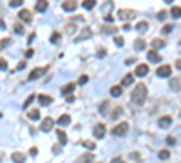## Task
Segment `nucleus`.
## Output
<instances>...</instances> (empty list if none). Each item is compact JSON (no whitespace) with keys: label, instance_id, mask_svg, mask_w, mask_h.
<instances>
[{"label":"nucleus","instance_id":"obj_49","mask_svg":"<svg viewBox=\"0 0 181 163\" xmlns=\"http://www.w3.org/2000/svg\"><path fill=\"white\" fill-rule=\"evenodd\" d=\"M165 2H167V4H170V2H174V0H165Z\"/></svg>","mask_w":181,"mask_h":163},{"label":"nucleus","instance_id":"obj_20","mask_svg":"<svg viewBox=\"0 0 181 163\" xmlns=\"http://www.w3.org/2000/svg\"><path fill=\"white\" fill-rule=\"evenodd\" d=\"M134 49H136V51L145 49V40H143V38H138V40L134 42Z\"/></svg>","mask_w":181,"mask_h":163},{"label":"nucleus","instance_id":"obj_3","mask_svg":"<svg viewBox=\"0 0 181 163\" xmlns=\"http://www.w3.org/2000/svg\"><path fill=\"white\" fill-rule=\"evenodd\" d=\"M172 74V67L170 65H161V67H158V76L160 78H168Z\"/></svg>","mask_w":181,"mask_h":163},{"label":"nucleus","instance_id":"obj_21","mask_svg":"<svg viewBox=\"0 0 181 163\" xmlns=\"http://www.w3.org/2000/svg\"><path fill=\"white\" fill-rule=\"evenodd\" d=\"M89 36H91V29H89V27H85V29L80 33V36H78L76 40H83V38H89Z\"/></svg>","mask_w":181,"mask_h":163},{"label":"nucleus","instance_id":"obj_36","mask_svg":"<svg viewBox=\"0 0 181 163\" xmlns=\"http://www.w3.org/2000/svg\"><path fill=\"white\" fill-rule=\"evenodd\" d=\"M114 44H116L118 47H121V45H123V38H121V36H114Z\"/></svg>","mask_w":181,"mask_h":163},{"label":"nucleus","instance_id":"obj_47","mask_svg":"<svg viewBox=\"0 0 181 163\" xmlns=\"http://www.w3.org/2000/svg\"><path fill=\"white\" fill-rule=\"evenodd\" d=\"M98 56H100V58H103V56H105V49H101L100 53H98Z\"/></svg>","mask_w":181,"mask_h":163},{"label":"nucleus","instance_id":"obj_2","mask_svg":"<svg viewBox=\"0 0 181 163\" xmlns=\"http://www.w3.org/2000/svg\"><path fill=\"white\" fill-rule=\"evenodd\" d=\"M127 131H129V123H127V122H121V123H118V125L112 129V136H118V138H121V136H125V134H127Z\"/></svg>","mask_w":181,"mask_h":163},{"label":"nucleus","instance_id":"obj_29","mask_svg":"<svg viewBox=\"0 0 181 163\" xmlns=\"http://www.w3.org/2000/svg\"><path fill=\"white\" fill-rule=\"evenodd\" d=\"M158 156H160V160H168L170 152H168V150H160V154H158Z\"/></svg>","mask_w":181,"mask_h":163},{"label":"nucleus","instance_id":"obj_4","mask_svg":"<svg viewBox=\"0 0 181 163\" xmlns=\"http://www.w3.org/2000/svg\"><path fill=\"white\" fill-rule=\"evenodd\" d=\"M118 17L123 20H129V18H134L136 17V11H130V9H120L118 11Z\"/></svg>","mask_w":181,"mask_h":163},{"label":"nucleus","instance_id":"obj_40","mask_svg":"<svg viewBox=\"0 0 181 163\" xmlns=\"http://www.w3.org/2000/svg\"><path fill=\"white\" fill-rule=\"evenodd\" d=\"M172 29H174V25H165V27H163V33L167 35V33H170Z\"/></svg>","mask_w":181,"mask_h":163},{"label":"nucleus","instance_id":"obj_25","mask_svg":"<svg viewBox=\"0 0 181 163\" xmlns=\"http://www.w3.org/2000/svg\"><path fill=\"white\" fill-rule=\"evenodd\" d=\"M163 45H165V42H163V40H158V38H156V40H152V47H154V51H156V49H161Z\"/></svg>","mask_w":181,"mask_h":163},{"label":"nucleus","instance_id":"obj_48","mask_svg":"<svg viewBox=\"0 0 181 163\" xmlns=\"http://www.w3.org/2000/svg\"><path fill=\"white\" fill-rule=\"evenodd\" d=\"M176 67H178V69L181 71V60H178V62H176Z\"/></svg>","mask_w":181,"mask_h":163},{"label":"nucleus","instance_id":"obj_30","mask_svg":"<svg viewBox=\"0 0 181 163\" xmlns=\"http://www.w3.org/2000/svg\"><path fill=\"white\" fill-rule=\"evenodd\" d=\"M22 4H24V0H11V2H9L11 7H20Z\"/></svg>","mask_w":181,"mask_h":163},{"label":"nucleus","instance_id":"obj_37","mask_svg":"<svg viewBox=\"0 0 181 163\" xmlns=\"http://www.w3.org/2000/svg\"><path fill=\"white\" fill-rule=\"evenodd\" d=\"M15 33H17V35H22V33H24V27H22L20 24H17V25H15Z\"/></svg>","mask_w":181,"mask_h":163},{"label":"nucleus","instance_id":"obj_1","mask_svg":"<svg viewBox=\"0 0 181 163\" xmlns=\"http://www.w3.org/2000/svg\"><path fill=\"white\" fill-rule=\"evenodd\" d=\"M130 100H132V103H136V105H143L145 103V100H147V87L143 83H138L134 87V91L130 94Z\"/></svg>","mask_w":181,"mask_h":163},{"label":"nucleus","instance_id":"obj_22","mask_svg":"<svg viewBox=\"0 0 181 163\" xmlns=\"http://www.w3.org/2000/svg\"><path fill=\"white\" fill-rule=\"evenodd\" d=\"M73 91H74V85H73V83H67V85L62 89V94L65 96V94H69V93H73Z\"/></svg>","mask_w":181,"mask_h":163},{"label":"nucleus","instance_id":"obj_43","mask_svg":"<svg viewBox=\"0 0 181 163\" xmlns=\"http://www.w3.org/2000/svg\"><path fill=\"white\" fill-rule=\"evenodd\" d=\"M33 55H35V51H33V49H27V51H25V58H31Z\"/></svg>","mask_w":181,"mask_h":163},{"label":"nucleus","instance_id":"obj_7","mask_svg":"<svg viewBox=\"0 0 181 163\" xmlns=\"http://www.w3.org/2000/svg\"><path fill=\"white\" fill-rule=\"evenodd\" d=\"M53 118H45V120H43V122H42V125H40V129L42 131H43V132H49V131H51V129H53Z\"/></svg>","mask_w":181,"mask_h":163},{"label":"nucleus","instance_id":"obj_6","mask_svg":"<svg viewBox=\"0 0 181 163\" xmlns=\"http://www.w3.org/2000/svg\"><path fill=\"white\" fill-rule=\"evenodd\" d=\"M147 56H149V62H152V63H160V62H161V55L158 53V51H154V49H152V51H149V55H147Z\"/></svg>","mask_w":181,"mask_h":163},{"label":"nucleus","instance_id":"obj_19","mask_svg":"<svg viewBox=\"0 0 181 163\" xmlns=\"http://www.w3.org/2000/svg\"><path fill=\"white\" fill-rule=\"evenodd\" d=\"M111 96H114V98L121 96V87H120V85H114V87H111Z\"/></svg>","mask_w":181,"mask_h":163},{"label":"nucleus","instance_id":"obj_15","mask_svg":"<svg viewBox=\"0 0 181 163\" xmlns=\"http://www.w3.org/2000/svg\"><path fill=\"white\" fill-rule=\"evenodd\" d=\"M69 123H71V116H69V114H63V116L58 118V125H60V127H65V125H69Z\"/></svg>","mask_w":181,"mask_h":163},{"label":"nucleus","instance_id":"obj_13","mask_svg":"<svg viewBox=\"0 0 181 163\" xmlns=\"http://www.w3.org/2000/svg\"><path fill=\"white\" fill-rule=\"evenodd\" d=\"M47 7H49L47 0H38V2H36V11H38V13H43Z\"/></svg>","mask_w":181,"mask_h":163},{"label":"nucleus","instance_id":"obj_34","mask_svg":"<svg viewBox=\"0 0 181 163\" xmlns=\"http://www.w3.org/2000/svg\"><path fill=\"white\" fill-rule=\"evenodd\" d=\"M6 69H7V62L4 58H0V71H6Z\"/></svg>","mask_w":181,"mask_h":163},{"label":"nucleus","instance_id":"obj_27","mask_svg":"<svg viewBox=\"0 0 181 163\" xmlns=\"http://www.w3.org/2000/svg\"><path fill=\"white\" fill-rule=\"evenodd\" d=\"M29 120H33V122H35V120H40V112H38V111H31V112H29Z\"/></svg>","mask_w":181,"mask_h":163},{"label":"nucleus","instance_id":"obj_16","mask_svg":"<svg viewBox=\"0 0 181 163\" xmlns=\"http://www.w3.org/2000/svg\"><path fill=\"white\" fill-rule=\"evenodd\" d=\"M170 89L172 91H179L181 89V76L179 78H174V80L170 82Z\"/></svg>","mask_w":181,"mask_h":163},{"label":"nucleus","instance_id":"obj_26","mask_svg":"<svg viewBox=\"0 0 181 163\" xmlns=\"http://www.w3.org/2000/svg\"><path fill=\"white\" fill-rule=\"evenodd\" d=\"M94 6H96V0H85V2H83V7H85V9H92Z\"/></svg>","mask_w":181,"mask_h":163},{"label":"nucleus","instance_id":"obj_28","mask_svg":"<svg viewBox=\"0 0 181 163\" xmlns=\"http://www.w3.org/2000/svg\"><path fill=\"white\" fill-rule=\"evenodd\" d=\"M60 38H62L60 33H53V35H51V44H58V42H60Z\"/></svg>","mask_w":181,"mask_h":163},{"label":"nucleus","instance_id":"obj_42","mask_svg":"<svg viewBox=\"0 0 181 163\" xmlns=\"http://www.w3.org/2000/svg\"><path fill=\"white\" fill-rule=\"evenodd\" d=\"M83 145H85L87 149H91V150L94 149V143H92V142H83Z\"/></svg>","mask_w":181,"mask_h":163},{"label":"nucleus","instance_id":"obj_5","mask_svg":"<svg viewBox=\"0 0 181 163\" xmlns=\"http://www.w3.org/2000/svg\"><path fill=\"white\" fill-rule=\"evenodd\" d=\"M43 73H45V67H36V69H33L31 74H29V82H35L36 78H40Z\"/></svg>","mask_w":181,"mask_h":163},{"label":"nucleus","instance_id":"obj_32","mask_svg":"<svg viewBox=\"0 0 181 163\" xmlns=\"http://www.w3.org/2000/svg\"><path fill=\"white\" fill-rule=\"evenodd\" d=\"M147 27H149V24H147V22H140V24L136 25V29H138V31H145Z\"/></svg>","mask_w":181,"mask_h":163},{"label":"nucleus","instance_id":"obj_10","mask_svg":"<svg viewBox=\"0 0 181 163\" xmlns=\"http://www.w3.org/2000/svg\"><path fill=\"white\" fill-rule=\"evenodd\" d=\"M18 17H20V20H24V22H29L33 20V17H31V13L27 11V9H20V13H18Z\"/></svg>","mask_w":181,"mask_h":163},{"label":"nucleus","instance_id":"obj_38","mask_svg":"<svg viewBox=\"0 0 181 163\" xmlns=\"http://www.w3.org/2000/svg\"><path fill=\"white\" fill-rule=\"evenodd\" d=\"M87 82H89V78H87V76L83 74V76H80V80H78V83H80V85H85Z\"/></svg>","mask_w":181,"mask_h":163},{"label":"nucleus","instance_id":"obj_41","mask_svg":"<svg viewBox=\"0 0 181 163\" xmlns=\"http://www.w3.org/2000/svg\"><path fill=\"white\" fill-rule=\"evenodd\" d=\"M158 18H160V20H165V18H167V13H165V11H160V13H158Z\"/></svg>","mask_w":181,"mask_h":163},{"label":"nucleus","instance_id":"obj_9","mask_svg":"<svg viewBox=\"0 0 181 163\" xmlns=\"http://www.w3.org/2000/svg\"><path fill=\"white\" fill-rule=\"evenodd\" d=\"M103 136H105V127H103V125H96V127H94V138H96V140H101Z\"/></svg>","mask_w":181,"mask_h":163},{"label":"nucleus","instance_id":"obj_50","mask_svg":"<svg viewBox=\"0 0 181 163\" xmlns=\"http://www.w3.org/2000/svg\"><path fill=\"white\" fill-rule=\"evenodd\" d=\"M179 53H181V40H179Z\"/></svg>","mask_w":181,"mask_h":163},{"label":"nucleus","instance_id":"obj_39","mask_svg":"<svg viewBox=\"0 0 181 163\" xmlns=\"http://www.w3.org/2000/svg\"><path fill=\"white\" fill-rule=\"evenodd\" d=\"M167 143H168V145H176V138H174V136H168V138H167Z\"/></svg>","mask_w":181,"mask_h":163},{"label":"nucleus","instance_id":"obj_14","mask_svg":"<svg viewBox=\"0 0 181 163\" xmlns=\"http://www.w3.org/2000/svg\"><path fill=\"white\" fill-rule=\"evenodd\" d=\"M11 160L15 163H25V156H24L22 152H15V154L11 156Z\"/></svg>","mask_w":181,"mask_h":163},{"label":"nucleus","instance_id":"obj_44","mask_svg":"<svg viewBox=\"0 0 181 163\" xmlns=\"http://www.w3.org/2000/svg\"><path fill=\"white\" fill-rule=\"evenodd\" d=\"M112 31V27L111 25H107V27H103V33H111Z\"/></svg>","mask_w":181,"mask_h":163},{"label":"nucleus","instance_id":"obj_18","mask_svg":"<svg viewBox=\"0 0 181 163\" xmlns=\"http://www.w3.org/2000/svg\"><path fill=\"white\" fill-rule=\"evenodd\" d=\"M134 82V74H127V76H123V82H121V85L123 87H129L130 83Z\"/></svg>","mask_w":181,"mask_h":163},{"label":"nucleus","instance_id":"obj_24","mask_svg":"<svg viewBox=\"0 0 181 163\" xmlns=\"http://www.w3.org/2000/svg\"><path fill=\"white\" fill-rule=\"evenodd\" d=\"M56 136H58V140H60L62 145H65V143H67V136H65V132H63V131H58V132H56Z\"/></svg>","mask_w":181,"mask_h":163},{"label":"nucleus","instance_id":"obj_33","mask_svg":"<svg viewBox=\"0 0 181 163\" xmlns=\"http://www.w3.org/2000/svg\"><path fill=\"white\" fill-rule=\"evenodd\" d=\"M81 163H89V161H92V154H87V156H81Z\"/></svg>","mask_w":181,"mask_h":163},{"label":"nucleus","instance_id":"obj_12","mask_svg":"<svg viewBox=\"0 0 181 163\" xmlns=\"http://www.w3.org/2000/svg\"><path fill=\"white\" fill-rule=\"evenodd\" d=\"M149 73V65H145V63H140L138 67H136V76H145Z\"/></svg>","mask_w":181,"mask_h":163},{"label":"nucleus","instance_id":"obj_23","mask_svg":"<svg viewBox=\"0 0 181 163\" xmlns=\"http://www.w3.org/2000/svg\"><path fill=\"white\" fill-rule=\"evenodd\" d=\"M170 15H172V18H181V7H172Z\"/></svg>","mask_w":181,"mask_h":163},{"label":"nucleus","instance_id":"obj_11","mask_svg":"<svg viewBox=\"0 0 181 163\" xmlns=\"http://www.w3.org/2000/svg\"><path fill=\"white\" fill-rule=\"evenodd\" d=\"M62 7H63V11H74L76 9V2L74 0H67V2L62 4Z\"/></svg>","mask_w":181,"mask_h":163},{"label":"nucleus","instance_id":"obj_31","mask_svg":"<svg viewBox=\"0 0 181 163\" xmlns=\"http://www.w3.org/2000/svg\"><path fill=\"white\" fill-rule=\"evenodd\" d=\"M120 116H121V109L118 107V109H114V112L111 114V118H112V120H116V118H120Z\"/></svg>","mask_w":181,"mask_h":163},{"label":"nucleus","instance_id":"obj_45","mask_svg":"<svg viewBox=\"0 0 181 163\" xmlns=\"http://www.w3.org/2000/svg\"><path fill=\"white\" fill-rule=\"evenodd\" d=\"M36 152H38V149H36V147H33V149H31V156H36Z\"/></svg>","mask_w":181,"mask_h":163},{"label":"nucleus","instance_id":"obj_35","mask_svg":"<svg viewBox=\"0 0 181 163\" xmlns=\"http://www.w3.org/2000/svg\"><path fill=\"white\" fill-rule=\"evenodd\" d=\"M33 100H35V96H33V94H31V96H29V98H27V100H25V102H24V109H27V107H29V103L33 102Z\"/></svg>","mask_w":181,"mask_h":163},{"label":"nucleus","instance_id":"obj_8","mask_svg":"<svg viewBox=\"0 0 181 163\" xmlns=\"http://www.w3.org/2000/svg\"><path fill=\"white\" fill-rule=\"evenodd\" d=\"M170 123H172V118L170 116H163L158 120V125H160L161 129H167V127H170Z\"/></svg>","mask_w":181,"mask_h":163},{"label":"nucleus","instance_id":"obj_46","mask_svg":"<svg viewBox=\"0 0 181 163\" xmlns=\"http://www.w3.org/2000/svg\"><path fill=\"white\" fill-rule=\"evenodd\" d=\"M111 163H123V160H121V158H114Z\"/></svg>","mask_w":181,"mask_h":163},{"label":"nucleus","instance_id":"obj_17","mask_svg":"<svg viewBox=\"0 0 181 163\" xmlns=\"http://www.w3.org/2000/svg\"><path fill=\"white\" fill-rule=\"evenodd\" d=\"M38 102H40L42 105H51L53 98H51V96H47V94H42V96H38Z\"/></svg>","mask_w":181,"mask_h":163}]
</instances>
